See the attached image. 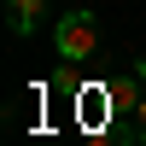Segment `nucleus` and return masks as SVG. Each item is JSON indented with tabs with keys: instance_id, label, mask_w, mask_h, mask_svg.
<instances>
[{
	"instance_id": "1",
	"label": "nucleus",
	"mask_w": 146,
	"mask_h": 146,
	"mask_svg": "<svg viewBox=\"0 0 146 146\" xmlns=\"http://www.w3.org/2000/svg\"><path fill=\"white\" fill-rule=\"evenodd\" d=\"M53 41H58V53L70 58V64H88L94 53H100V18H94V12H64V18H58V29H53Z\"/></svg>"
},
{
	"instance_id": "2",
	"label": "nucleus",
	"mask_w": 146,
	"mask_h": 146,
	"mask_svg": "<svg viewBox=\"0 0 146 146\" xmlns=\"http://www.w3.org/2000/svg\"><path fill=\"white\" fill-rule=\"evenodd\" d=\"M6 6H12V29L29 35V29H35V18L47 12V0H6Z\"/></svg>"
}]
</instances>
